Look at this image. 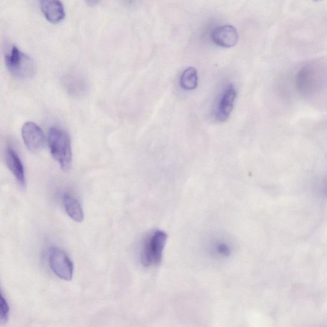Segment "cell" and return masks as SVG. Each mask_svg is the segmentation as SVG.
<instances>
[{"label":"cell","instance_id":"obj_1","mask_svg":"<svg viewBox=\"0 0 327 327\" xmlns=\"http://www.w3.org/2000/svg\"><path fill=\"white\" fill-rule=\"evenodd\" d=\"M47 140L53 159L63 171H68L73 163L70 135L64 130L53 127L49 130Z\"/></svg>","mask_w":327,"mask_h":327},{"label":"cell","instance_id":"obj_2","mask_svg":"<svg viewBox=\"0 0 327 327\" xmlns=\"http://www.w3.org/2000/svg\"><path fill=\"white\" fill-rule=\"evenodd\" d=\"M5 62L9 73L18 79L33 78L36 73V64L33 58L11 46L5 53Z\"/></svg>","mask_w":327,"mask_h":327},{"label":"cell","instance_id":"obj_3","mask_svg":"<svg viewBox=\"0 0 327 327\" xmlns=\"http://www.w3.org/2000/svg\"><path fill=\"white\" fill-rule=\"evenodd\" d=\"M166 240V234L160 230L154 231L146 238L141 251L143 266L151 267L160 263Z\"/></svg>","mask_w":327,"mask_h":327},{"label":"cell","instance_id":"obj_4","mask_svg":"<svg viewBox=\"0 0 327 327\" xmlns=\"http://www.w3.org/2000/svg\"><path fill=\"white\" fill-rule=\"evenodd\" d=\"M49 263L53 272L64 281H71L73 278L74 264L70 257L58 247H51L49 252Z\"/></svg>","mask_w":327,"mask_h":327},{"label":"cell","instance_id":"obj_5","mask_svg":"<svg viewBox=\"0 0 327 327\" xmlns=\"http://www.w3.org/2000/svg\"><path fill=\"white\" fill-rule=\"evenodd\" d=\"M22 137L24 143L30 151L37 152L42 150L45 145V135L38 125L28 122L22 127Z\"/></svg>","mask_w":327,"mask_h":327},{"label":"cell","instance_id":"obj_6","mask_svg":"<svg viewBox=\"0 0 327 327\" xmlns=\"http://www.w3.org/2000/svg\"><path fill=\"white\" fill-rule=\"evenodd\" d=\"M236 97V92L232 84H230L225 89L218 100L215 116L217 121L225 122L229 118L233 109Z\"/></svg>","mask_w":327,"mask_h":327},{"label":"cell","instance_id":"obj_7","mask_svg":"<svg viewBox=\"0 0 327 327\" xmlns=\"http://www.w3.org/2000/svg\"><path fill=\"white\" fill-rule=\"evenodd\" d=\"M211 37L217 46L226 48L235 46L238 43L239 36L236 29L231 25H223L213 30Z\"/></svg>","mask_w":327,"mask_h":327},{"label":"cell","instance_id":"obj_8","mask_svg":"<svg viewBox=\"0 0 327 327\" xmlns=\"http://www.w3.org/2000/svg\"><path fill=\"white\" fill-rule=\"evenodd\" d=\"M5 162L19 185L25 188L26 185L25 168L16 151L12 147H7L5 153Z\"/></svg>","mask_w":327,"mask_h":327},{"label":"cell","instance_id":"obj_9","mask_svg":"<svg viewBox=\"0 0 327 327\" xmlns=\"http://www.w3.org/2000/svg\"><path fill=\"white\" fill-rule=\"evenodd\" d=\"M42 14L50 23L58 24L65 17L64 7L60 0H39Z\"/></svg>","mask_w":327,"mask_h":327},{"label":"cell","instance_id":"obj_10","mask_svg":"<svg viewBox=\"0 0 327 327\" xmlns=\"http://www.w3.org/2000/svg\"><path fill=\"white\" fill-rule=\"evenodd\" d=\"M62 203L68 216L77 222L84 220V212L79 202L74 196L65 193L62 197Z\"/></svg>","mask_w":327,"mask_h":327},{"label":"cell","instance_id":"obj_11","mask_svg":"<svg viewBox=\"0 0 327 327\" xmlns=\"http://www.w3.org/2000/svg\"><path fill=\"white\" fill-rule=\"evenodd\" d=\"M63 84L69 94L74 96H81L87 92V83L80 76H68L64 79Z\"/></svg>","mask_w":327,"mask_h":327},{"label":"cell","instance_id":"obj_12","mask_svg":"<svg viewBox=\"0 0 327 327\" xmlns=\"http://www.w3.org/2000/svg\"><path fill=\"white\" fill-rule=\"evenodd\" d=\"M198 71L195 67L190 66L183 72L180 77V84L182 89L185 90H193L198 86Z\"/></svg>","mask_w":327,"mask_h":327},{"label":"cell","instance_id":"obj_13","mask_svg":"<svg viewBox=\"0 0 327 327\" xmlns=\"http://www.w3.org/2000/svg\"><path fill=\"white\" fill-rule=\"evenodd\" d=\"M1 314H0V321L2 323L7 322L8 319H9V315L10 311V307L9 303H8L6 298L4 296V294L2 291L1 292Z\"/></svg>","mask_w":327,"mask_h":327},{"label":"cell","instance_id":"obj_14","mask_svg":"<svg viewBox=\"0 0 327 327\" xmlns=\"http://www.w3.org/2000/svg\"><path fill=\"white\" fill-rule=\"evenodd\" d=\"M214 251L215 254L219 255V256H228L230 254L231 249L228 244L220 241L215 243Z\"/></svg>","mask_w":327,"mask_h":327},{"label":"cell","instance_id":"obj_15","mask_svg":"<svg viewBox=\"0 0 327 327\" xmlns=\"http://www.w3.org/2000/svg\"><path fill=\"white\" fill-rule=\"evenodd\" d=\"M86 2L90 6H94V5H97L100 0H86Z\"/></svg>","mask_w":327,"mask_h":327},{"label":"cell","instance_id":"obj_16","mask_svg":"<svg viewBox=\"0 0 327 327\" xmlns=\"http://www.w3.org/2000/svg\"><path fill=\"white\" fill-rule=\"evenodd\" d=\"M314 1H315V2H320V1H321V0H314Z\"/></svg>","mask_w":327,"mask_h":327}]
</instances>
